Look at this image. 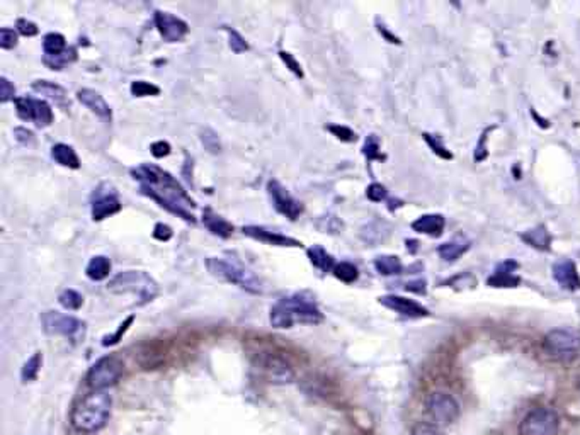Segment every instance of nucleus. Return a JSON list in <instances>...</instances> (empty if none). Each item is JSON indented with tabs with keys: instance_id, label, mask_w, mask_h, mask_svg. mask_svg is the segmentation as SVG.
<instances>
[{
	"instance_id": "1",
	"label": "nucleus",
	"mask_w": 580,
	"mask_h": 435,
	"mask_svg": "<svg viewBox=\"0 0 580 435\" xmlns=\"http://www.w3.org/2000/svg\"><path fill=\"white\" fill-rule=\"evenodd\" d=\"M131 177L140 182V189L145 196L154 199L175 216L182 218L184 221L196 223V202L168 172L152 163H143L131 168Z\"/></svg>"
},
{
	"instance_id": "2",
	"label": "nucleus",
	"mask_w": 580,
	"mask_h": 435,
	"mask_svg": "<svg viewBox=\"0 0 580 435\" xmlns=\"http://www.w3.org/2000/svg\"><path fill=\"white\" fill-rule=\"evenodd\" d=\"M269 320L274 328H291L295 323H320L324 315L310 297L289 296L273 304Z\"/></svg>"
},
{
	"instance_id": "3",
	"label": "nucleus",
	"mask_w": 580,
	"mask_h": 435,
	"mask_svg": "<svg viewBox=\"0 0 580 435\" xmlns=\"http://www.w3.org/2000/svg\"><path fill=\"white\" fill-rule=\"evenodd\" d=\"M113 399L106 391H92L77 403L72 411V425L78 432L92 434L108 423Z\"/></svg>"
},
{
	"instance_id": "4",
	"label": "nucleus",
	"mask_w": 580,
	"mask_h": 435,
	"mask_svg": "<svg viewBox=\"0 0 580 435\" xmlns=\"http://www.w3.org/2000/svg\"><path fill=\"white\" fill-rule=\"evenodd\" d=\"M206 267L210 270L211 276L238 286V288L245 289L247 293H252V295H262L264 293L262 281L259 279L252 270L244 267L238 262L226 260V258L222 257H210L206 260Z\"/></svg>"
},
{
	"instance_id": "5",
	"label": "nucleus",
	"mask_w": 580,
	"mask_h": 435,
	"mask_svg": "<svg viewBox=\"0 0 580 435\" xmlns=\"http://www.w3.org/2000/svg\"><path fill=\"white\" fill-rule=\"evenodd\" d=\"M108 289L111 293H133L140 297V304L148 303L159 295V284H157L154 277L148 276L143 270H124V272L116 274L111 281H109Z\"/></svg>"
},
{
	"instance_id": "6",
	"label": "nucleus",
	"mask_w": 580,
	"mask_h": 435,
	"mask_svg": "<svg viewBox=\"0 0 580 435\" xmlns=\"http://www.w3.org/2000/svg\"><path fill=\"white\" fill-rule=\"evenodd\" d=\"M580 337L567 328L548 332L543 340V351L558 362H570L579 355Z\"/></svg>"
},
{
	"instance_id": "7",
	"label": "nucleus",
	"mask_w": 580,
	"mask_h": 435,
	"mask_svg": "<svg viewBox=\"0 0 580 435\" xmlns=\"http://www.w3.org/2000/svg\"><path fill=\"white\" fill-rule=\"evenodd\" d=\"M558 413L550 406L531 410L519 425L521 435H556L558 434Z\"/></svg>"
},
{
	"instance_id": "8",
	"label": "nucleus",
	"mask_w": 580,
	"mask_h": 435,
	"mask_svg": "<svg viewBox=\"0 0 580 435\" xmlns=\"http://www.w3.org/2000/svg\"><path fill=\"white\" fill-rule=\"evenodd\" d=\"M123 374V362L116 355H106L91 367L87 374V383L94 391H104L119 381Z\"/></svg>"
},
{
	"instance_id": "9",
	"label": "nucleus",
	"mask_w": 580,
	"mask_h": 435,
	"mask_svg": "<svg viewBox=\"0 0 580 435\" xmlns=\"http://www.w3.org/2000/svg\"><path fill=\"white\" fill-rule=\"evenodd\" d=\"M426 410L430 420L441 427L451 425L460 417V405H458L456 399L449 393H442V391H436L427 398Z\"/></svg>"
},
{
	"instance_id": "10",
	"label": "nucleus",
	"mask_w": 580,
	"mask_h": 435,
	"mask_svg": "<svg viewBox=\"0 0 580 435\" xmlns=\"http://www.w3.org/2000/svg\"><path fill=\"white\" fill-rule=\"evenodd\" d=\"M14 104L15 112L22 121H33L38 128H46L53 123V111L46 101L33 99V97H17Z\"/></svg>"
},
{
	"instance_id": "11",
	"label": "nucleus",
	"mask_w": 580,
	"mask_h": 435,
	"mask_svg": "<svg viewBox=\"0 0 580 435\" xmlns=\"http://www.w3.org/2000/svg\"><path fill=\"white\" fill-rule=\"evenodd\" d=\"M43 327L52 335H64L68 339H78L84 335V323L80 320L58 311H46L43 315Z\"/></svg>"
},
{
	"instance_id": "12",
	"label": "nucleus",
	"mask_w": 580,
	"mask_h": 435,
	"mask_svg": "<svg viewBox=\"0 0 580 435\" xmlns=\"http://www.w3.org/2000/svg\"><path fill=\"white\" fill-rule=\"evenodd\" d=\"M121 202L115 187L109 184H101L92 194V218L94 221H103L104 218L119 213Z\"/></svg>"
},
{
	"instance_id": "13",
	"label": "nucleus",
	"mask_w": 580,
	"mask_h": 435,
	"mask_svg": "<svg viewBox=\"0 0 580 435\" xmlns=\"http://www.w3.org/2000/svg\"><path fill=\"white\" fill-rule=\"evenodd\" d=\"M257 367L273 383H289L295 378V372L288 360L277 354H271V352H261L257 355Z\"/></svg>"
},
{
	"instance_id": "14",
	"label": "nucleus",
	"mask_w": 580,
	"mask_h": 435,
	"mask_svg": "<svg viewBox=\"0 0 580 435\" xmlns=\"http://www.w3.org/2000/svg\"><path fill=\"white\" fill-rule=\"evenodd\" d=\"M268 194L271 198L273 206L276 207L277 213H281L291 221L300 218V214L303 213V206L301 202H298L291 194H289L286 187L281 186L277 180H269L268 182Z\"/></svg>"
},
{
	"instance_id": "15",
	"label": "nucleus",
	"mask_w": 580,
	"mask_h": 435,
	"mask_svg": "<svg viewBox=\"0 0 580 435\" xmlns=\"http://www.w3.org/2000/svg\"><path fill=\"white\" fill-rule=\"evenodd\" d=\"M155 26L159 33L162 34V38L168 43L181 41L189 31L186 21H182L181 17H175L171 13H162V10L155 13Z\"/></svg>"
},
{
	"instance_id": "16",
	"label": "nucleus",
	"mask_w": 580,
	"mask_h": 435,
	"mask_svg": "<svg viewBox=\"0 0 580 435\" xmlns=\"http://www.w3.org/2000/svg\"><path fill=\"white\" fill-rule=\"evenodd\" d=\"M379 303L386 307L391 311L398 313V315L407 316V318H424L429 316L430 311L426 307H422L417 301L409 300V297L397 296V295H386L379 297Z\"/></svg>"
},
{
	"instance_id": "17",
	"label": "nucleus",
	"mask_w": 580,
	"mask_h": 435,
	"mask_svg": "<svg viewBox=\"0 0 580 435\" xmlns=\"http://www.w3.org/2000/svg\"><path fill=\"white\" fill-rule=\"evenodd\" d=\"M553 279L558 282L560 288L567 289V291H579L580 289V276L577 265L570 258H562V260L555 262L553 269Z\"/></svg>"
},
{
	"instance_id": "18",
	"label": "nucleus",
	"mask_w": 580,
	"mask_h": 435,
	"mask_svg": "<svg viewBox=\"0 0 580 435\" xmlns=\"http://www.w3.org/2000/svg\"><path fill=\"white\" fill-rule=\"evenodd\" d=\"M242 231H244V235H247V237L254 238V240L264 242V244H269L274 246H293V249L301 246V242L296 240V238L286 237V235L276 233V231H271V230H266V228H262V226H252V225L244 226Z\"/></svg>"
},
{
	"instance_id": "19",
	"label": "nucleus",
	"mask_w": 580,
	"mask_h": 435,
	"mask_svg": "<svg viewBox=\"0 0 580 435\" xmlns=\"http://www.w3.org/2000/svg\"><path fill=\"white\" fill-rule=\"evenodd\" d=\"M517 267H519V264L516 260L502 262V264L497 265L492 276L488 277L487 284L490 288H517L521 284V277L516 274Z\"/></svg>"
},
{
	"instance_id": "20",
	"label": "nucleus",
	"mask_w": 580,
	"mask_h": 435,
	"mask_svg": "<svg viewBox=\"0 0 580 435\" xmlns=\"http://www.w3.org/2000/svg\"><path fill=\"white\" fill-rule=\"evenodd\" d=\"M77 99L84 105H87L94 115L103 117V119L111 121V108H109V104L106 103L104 97L101 96L99 92H96V90L92 89H80L77 92Z\"/></svg>"
},
{
	"instance_id": "21",
	"label": "nucleus",
	"mask_w": 580,
	"mask_h": 435,
	"mask_svg": "<svg viewBox=\"0 0 580 435\" xmlns=\"http://www.w3.org/2000/svg\"><path fill=\"white\" fill-rule=\"evenodd\" d=\"M519 238L531 249L539 250V252H548L551 249V235L544 225H538L535 228L523 231V233H519Z\"/></svg>"
},
{
	"instance_id": "22",
	"label": "nucleus",
	"mask_w": 580,
	"mask_h": 435,
	"mask_svg": "<svg viewBox=\"0 0 580 435\" xmlns=\"http://www.w3.org/2000/svg\"><path fill=\"white\" fill-rule=\"evenodd\" d=\"M412 230L421 235H429V237H441L444 231L446 219L442 214H424V216L417 218L412 223Z\"/></svg>"
},
{
	"instance_id": "23",
	"label": "nucleus",
	"mask_w": 580,
	"mask_h": 435,
	"mask_svg": "<svg viewBox=\"0 0 580 435\" xmlns=\"http://www.w3.org/2000/svg\"><path fill=\"white\" fill-rule=\"evenodd\" d=\"M203 223H205V226L211 231V233L217 235V237L219 238L232 237V233H233L232 223L226 221L225 218L218 216V214L213 213L211 209L203 211Z\"/></svg>"
},
{
	"instance_id": "24",
	"label": "nucleus",
	"mask_w": 580,
	"mask_h": 435,
	"mask_svg": "<svg viewBox=\"0 0 580 435\" xmlns=\"http://www.w3.org/2000/svg\"><path fill=\"white\" fill-rule=\"evenodd\" d=\"M33 90L39 96H45L48 97V99L55 101L57 104H61L65 105L66 104V90L61 87V85L55 84V82H50V80H36L33 84Z\"/></svg>"
},
{
	"instance_id": "25",
	"label": "nucleus",
	"mask_w": 580,
	"mask_h": 435,
	"mask_svg": "<svg viewBox=\"0 0 580 435\" xmlns=\"http://www.w3.org/2000/svg\"><path fill=\"white\" fill-rule=\"evenodd\" d=\"M470 242L466 240H451L446 242V244L437 246V253L442 260L446 262H454L458 258H461L466 252L470 250Z\"/></svg>"
},
{
	"instance_id": "26",
	"label": "nucleus",
	"mask_w": 580,
	"mask_h": 435,
	"mask_svg": "<svg viewBox=\"0 0 580 435\" xmlns=\"http://www.w3.org/2000/svg\"><path fill=\"white\" fill-rule=\"evenodd\" d=\"M52 156L55 162L60 163L61 167H68V168L80 167V160H78L75 150L65 143L55 145V147L52 148Z\"/></svg>"
},
{
	"instance_id": "27",
	"label": "nucleus",
	"mask_w": 580,
	"mask_h": 435,
	"mask_svg": "<svg viewBox=\"0 0 580 435\" xmlns=\"http://www.w3.org/2000/svg\"><path fill=\"white\" fill-rule=\"evenodd\" d=\"M307 253H308L310 262H312L317 269L322 270V272H331V270H334V267L337 265L334 257H332L331 253H328L327 250L320 245H313L312 249L307 250Z\"/></svg>"
},
{
	"instance_id": "28",
	"label": "nucleus",
	"mask_w": 580,
	"mask_h": 435,
	"mask_svg": "<svg viewBox=\"0 0 580 435\" xmlns=\"http://www.w3.org/2000/svg\"><path fill=\"white\" fill-rule=\"evenodd\" d=\"M111 272V260L104 256L92 257L85 267V274L91 281H104Z\"/></svg>"
},
{
	"instance_id": "29",
	"label": "nucleus",
	"mask_w": 580,
	"mask_h": 435,
	"mask_svg": "<svg viewBox=\"0 0 580 435\" xmlns=\"http://www.w3.org/2000/svg\"><path fill=\"white\" fill-rule=\"evenodd\" d=\"M375 269L382 276H398L403 272V265L397 256H379L375 258Z\"/></svg>"
},
{
	"instance_id": "30",
	"label": "nucleus",
	"mask_w": 580,
	"mask_h": 435,
	"mask_svg": "<svg viewBox=\"0 0 580 435\" xmlns=\"http://www.w3.org/2000/svg\"><path fill=\"white\" fill-rule=\"evenodd\" d=\"M43 50L45 57H57L66 50V39L60 33H48L43 39Z\"/></svg>"
},
{
	"instance_id": "31",
	"label": "nucleus",
	"mask_w": 580,
	"mask_h": 435,
	"mask_svg": "<svg viewBox=\"0 0 580 435\" xmlns=\"http://www.w3.org/2000/svg\"><path fill=\"white\" fill-rule=\"evenodd\" d=\"M422 138H424L427 147L433 150V154L437 155L439 158H442V160H453L454 158L453 152L448 150V147L442 143V140L439 138L437 135H433V133H422Z\"/></svg>"
},
{
	"instance_id": "32",
	"label": "nucleus",
	"mask_w": 580,
	"mask_h": 435,
	"mask_svg": "<svg viewBox=\"0 0 580 435\" xmlns=\"http://www.w3.org/2000/svg\"><path fill=\"white\" fill-rule=\"evenodd\" d=\"M332 272H334V276L337 277V279L346 282V284H351V282L358 281V277H359L358 267H356L354 264H351V262H340V264L335 265Z\"/></svg>"
},
{
	"instance_id": "33",
	"label": "nucleus",
	"mask_w": 580,
	"mask_h": 435,
	"mask_svg": "<svg viewBox=\"0 0 580 435\" xmlns=\"http://www.w3.org/2000/svg\"><path fill=\"white\" fill-rule=\"evenodd\" d=\"M77 58L75 48H66L61 54H57V57H45V64L50 66L52 70H61L64 66L72 64Z\"/></svg>"
},
{
	"instance_id": "34",
	"label": "nucleus",
	"mask_w": 580,
	"mask_h": 435,
	"mask_svg": "<svg viewBox=\"0 0 580 435\" xmlns=\"http://www.w3.org/2000/svg\"><path fill=\"white\" fill-rule=\"evenodd\" d=\"M199 140L210 154L218 155L222 152V143H219L218 135L211 128H203L201 133H199Z\"/></svg>"
},
{
	"instance_id": "35",
	"label": "nucleus",
	"mask_w": 580,
	"mask_h": 435,
	"mask_svg": "<svg viewBox=\"0 0 580 435\" xmlns=\"http://www.w3.org/2000/svg\"><path fill=\"white\" fill-rule=\"evenodd\" d=\"M41 360H43L41 352H36L33 357L27 360V362L24 364V367H22V371H21L22 381L29 383V381H34V379L38 378L39 367H41Z\"/></svg>"
},
{
	"instance_id": "36",
	"label": "nucleus",
	"mask_w": 580,
	"mask_h": 435,
	"mask_svg": "<svg viewBox=\"0 0 580 435\" xmlns=\"http://www.w3.org/2000/svg\"><path fill=\"white\" fill-rule=\"evenodd\" d=\"M363 155L366 156L368 162H373V160H385L386 156L382 154V150H379V140L376 135H370L364 141V147H363Z\"/></svg>"
},
{
	"instance_id": "37",
	"label": "nucleus",
	"mask_w": 580,
	"mask_h": 435,
	"mask_svg": "<svg viewBox=\"0 0 580 435\" xmlns=\"http://www.w3.org/2000/svg\"><path fill=\"white\" fill-rule=\"evenodd\" d=\"M444 286H449V288H453V289H456V291H460V289L475 288V286H477V279H475V276H473V274L463 272V274H458V276H453L451 279L446 281Z\"/></svg>"
},
{
	"instance_id": "38",
	"label": "nucleus",
	"mask_w": 580,
	"mask_h": 435,
	"mask_svg": "<svg viewBox=\"0 0 580 435\" xmlns=\"http://www.w3.org/2000/svg\"><path fill=\"white\" fill-rule=\"evenodd\" d=\"M58 301L65 309H78L84 304V297H82L80 293L73 291V289H65L60 296H58Z\"/></svg>"
},
{
	"instance_id": "39",
	"label": "nucleus",
	"mask_w": 580,
	"mask_h": 435,
	"mask_svg": "<svg viewBox=\"0 0 580 435\" xmlns=\"http://www.w3.org/2000/svg\"><path fill=\"white\" fill-rule=\"evenodd\" d=\"M131 94L135 97H147V96H159L160 94V89L157 87L155 84H150V82H145V80H135L131 84Z\"/></svg>"
},
{
	"instance_id": "40",
	"label": "nucleus",
	"mask_w": 580,
	"mask_h": 435,
	"mask_svg": "<svg viewBox=\"0 0 580 435\" xmlns=\"http://www.w3.org/2000/svg\"><path fill=\"white\" fill-rule=\"evenodd\" d=\"M225 31L229 33V39H230L229 45H230V48H232V52L244 53L249 50V43L245 41V38L242 36L238 31H235L233 27H229V26H225Z\"/></svg>"
},
{
	"instance_id": "41",
	"label": "nucleus",
	"mask_w": 580,
	"mask_h": 435,
	"mask_svg": "<svg viewBox=\"0 0 580 435\" xmlns=\"http://www.w3.org/2000/svg\"><path fill=\"white\" fill-rule=\"evenodd\" d=\"M497 126L495 124H492V126L485 128L484 133L480 135V138H478V143H477V148H475V162L480 163L484 162V160H487L488 156V150H487V141H488V135L490 131H493Z\"/></svg>"
},
{
	"instance_id": "42",
	"label": "nucleus",
	"mask_w": 580,
	"mask_h": 435,
	"mask_svg": "<svg viewBox=\"0 0 580 435\" xmlns=\"http://www.w3.org/2000/svg\"><path fill=\"white\" fill-rule=\"evenodd\" d=\"M327 131H331L337 140L344 141V143H354V141L358 140L356 133L352 131L351 128L342 126V124H328Z\"/></svg>"
},
{
	"instance_id": "43",
	"label": "nucleus",
	"mask_w": 580,
	"mask_h": 435,
	"mask_svg": "<svg viewBox=\"0 0 580 435\" xmlns=\"http://www.w3.org/2000/svg\"><path fill=\"white\" fill-rule=\"evenodd\" d=\"M366 196H368V199H370V201L382 202L388 198V191H386V187L383 186V184L373 182V184H370V186H368Z\"/></svg>"
},
{
	"instance_id": "44",
	"label": "nucleus",
	"mask_w": 580,
	"mask_h": 435,
	"mask_svg": "<svg viewBox=\"0 0 580 435\" xmlns=\"http://www.w3.org/2000/svg\"><path fill=\"white\" fill-rule=\"evenodd\" d=\"M133 316H128L126 320L123 321V323L119 325V328H117V330L113 333V335H108V337H104V340H103V346L104 347H108V346H115V344H117L121 340V337L124 335V333H126V330H128V327L129 325L133 323Z\"/></svg>"
},
{
	"instance_id": "45",
	"label": "nucleus",
	"mask_w": 580,
	"mask_h": 435,
	"mask_svg": "<svg viewBox=\"0 0 580 435\" xmlns=\"http://www.w3.org/2000/svg\"><path fill=\"white\" fill-rule=\"evenodd\" d=\"M17 45V33L9 27H2L0 29V48L13 50Z\"/></svg>"
},
{
	"instance_id": "46",
	"label": "nucleus",
	"mask_w": 580,
	"mask_h": 435,
	"mask_svg": "<svg viewBox=\"0 0 580 435\" xmlns=\"http://www.w3.org/2000/svg\"><path fill=\"white\" fill-rule=\"evenodd\" d=\"M280 58H281V60L284 61L286 68H289V72L295 73V75H296L298 78H303L305 73H303V70H301V65L298 64L296 58L293 57L291 53H288V52H280Z\"/></svg>"
},
{
	"instance_id": "47",
	"label": "nucleus",
	"mask_w": 580,
	"mask_h": 435,
	"mask_svg": "<svg viewBox=\"0 0 580 435\" xmlns=\"http://www.w3.org/2000/svg\"><path fill=\"white\" fill-rule=\"evenodd\" d=\"M0 101L2 103H9V101H15V87L10 84L9 78H0Z\"/></svg>"
},
{
	"instance_id": "48",
	"label": "nucleus",
	"mask_w": 580,
	"mask_h": 435,
	"mask_svg": "<svg viewBox=\"0 0 580 435\" xmlns=\"http://www.w3.org/2000/svg\"><path fill=\"white\" fill-rule=\"evenodd\" d=\"M17 31L26 38L36 36V34L39 33L38 26L34 24V22L27 21V19H17Z\"/></svg>"
},
{
	"instance_id": "49",
	"label": "nucleus",
	"mask_w": 580,
	"mask_h": 435,
	"mask_svg": "<svg viewBox=\"0 0 580 435\" xmlns=\"http://www.w3.org/2000/svg\"><path fill=\"white\" fill-rule=\"evenodd\" d=\"M412 435H442V432L433 423H419L414 427Z\"/></svg>"
},
{
	"instance_id": "50",
	"label": "nucleus",
	"mask_w": 580,
	"mask_h": 435,
	"mask_svg": "<svg viewBox=\"0 0 580 435\" xmlns=\"http://www.w3.org/2000/svg\"><path fill=\"white\" fill-rule=\"evenodd\" d=\"M150 150L155 158H164V156L171 154V145L167 141H155V143H152Z\"/></svg>"
},
{
	"instance_id": "51",
	"label": "nucleus",
	"mask_w": 580,
	"mask_h": 435,
	"mask_svg": "<svg viewBox=\"0 0 580 435\" xmlns=\"http://www.w3.org/2000/svg\"><path fill=\"white\" fill-rule=\"evenodd\" d=\"M154 237L160 242H167L172 238V228L168 225H164V223H157L154 228Z\"/></svg>"
},
{
	"instance_id": "52",
	"label": "nucleus",
	"mask_w": 580,
	"mask_h": 435,
	"mask_svg": "<svg viewBox=\"0 0 580 435\" xmlns=\"http://www.w3.org/2000/svg\"><path fill=\"white\" fill-rule=\"evenodd\" d=\"M405 289L409 293H415V295H426L427 293V286H426L424 279H415V281L407 282Z\"/></svg>"
},
{
	"instance_id": "53",
	"label": "nucleus",
	"mask_w": 580,
	"mask_h": 435,
	"mask_svg": "<svg viewBox=\"0 0 580 435\" xmlns=\"http://www.w3.org/2000/svg\"><path fill=\"white\" fill-rule=\"evenodd\" d=\"M14 135H15V140L21 141L22 145H31L34 141L33 131H29V129H26V128H15Z\"/></svg>"
},
{
	"instance_id": "54",
	"label": "nucleus",
	"mask_w": 580,
	"mask_h": 435,
	"mask_svg": "<svg viewBox=\"0 0 580 435\" xmlns=\"http://www.w3.org/2000/svg\"><path fill=\"white\" fill-rule=\"evenodd\" d=\"M378 31H379V34H382V36L386 39L388 43H393V45H400V43H402L397 36H395L393 33H390V29H386V27L383 24H379V22H378Z\"/></svg>"
},
{
	"instance_id": "55",
	"label": "nucleus",
	"mask_w": 580,
	"mask_h": 435,
	"mask_svg": "<svg viewBox=\"0 0 580 435\" xmlns=\"http://www.w3.org/2000/svg\"><path fill=\"white\" fill-rule=\"evenodd\" d=\"M405 244H407V250H409L410 256H415V253L419 252V249H421V244H419V240H414V238H407Z\"/></svg>"
},
{
	"instance_id": "56",
	"label": "nucleus",
	"mask_w": 580,
	"mask_h": 435,
	"mask_svg": "<svg viewBox=\"0 0 580 435\" xmlns=\"http://www.w3.org/2000/svg\"><path fill=\"white\" fill-rule=\"evenodd\" d=\"M531 116H532V119H535L536 123H538L539 126H542L543 129H548V128H550V121L544 119V117H542L539 115H536L535 109H531Z\"/></svg>"
},
{
	"instance_id": "57",
	"label": "nucleus",
	"mask_w": 580,
	"mask_h": 435,
	"mask_svg": "<svg viewBox=\"0 0 580 435\" xmlns=\"http://www.w3.org/2000/svg\"><path fill=\"white\" fill-rule=\"evenodd\" d=\"M388 202H390V205H388V209H390V211H395L397 207L403 206V202L398 201V199H388Z\"/></svg>"
}]
</instances>
